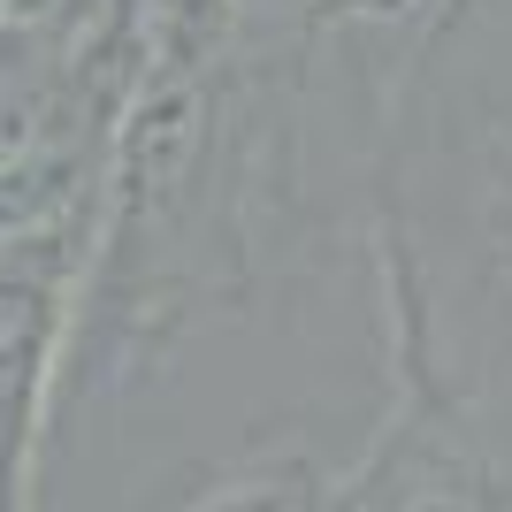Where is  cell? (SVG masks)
Returning <instances> with one entry per match:
<instances>
[{
	"label": "cell",
	"instance_id": "6da1fadb",
	"mask_svg": "<svg viewBox=\"0 0 512 512\" xmlns=\"http://www.w3.org/2000/svg\"><path fill=\"white\" fill-rule=\"evenodd\" d=\"M390 413L344 474H329L321 512H512V467L474 436V413L428 367L413 314L383 291Z\"/></svg>",
	"mask_w": 512,
	"mask_h": 512
},
{
	"label": "cell",
	"instance_id": "7a4b0ae2",
	"mask_svg": "<svg viewBox=\"0 0 512 512\" xmlns=\"http://www.w3.org/2000/svg\"><path fill=\"white\" fill-rule=\"evenodd\" d=\"M100 192V184H92ZM92 199L0 245V512H39V451L62 383L69 306L85 276Z\"/></svg>",
	"mask_w": 512,
	"mask_h": 512
},
{
	"label": "cell",
	"instance_id": "3957f363",
	"mask_svg": "<svg viewBox=\"0 0 512 512\" xmlns=\"http://www.w3.org/2000/svg\"><path fill=\"white\" fill-rule=\"evenodd\" d=\"M329 474L299 444H245L214 459L192 490H176L161 512H321Z\"/></svg>",
	"mask_w": 512,
	"mask_h": 512
}]
</instances>
